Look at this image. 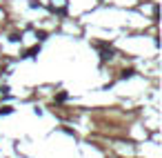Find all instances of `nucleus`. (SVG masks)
<instances>
[{
  "label": "nucleus",
  "mask_w": 162,
  "mask_h": 158,
  "mask_svg": "<svg viewBox=\"0 0 162 158\" xmlns=\"http://www.w3.org/2000/svg\"><path fill=\"white\" fill-rule=\"evenodd\" d=\"M133 74H136L133 69H127V71H122V76H120V78H131Z\"/></svg>",
  "instance_id": "obj_3"
},
{
  "label": "nucleus",
  "mask_w": 162,
  "mask_h": 158,
  "mask_svg": "<svg viewBox=\"0 0 162 158\" xmlns=\"http://www.w3.org/2000/svg\"><path fill=\"white\" fill-rule=\"evenodd\" d=\"M11 111H14L11 107H0V116H7V114H11Z\"/></svg>",
  "instance_id": "obj_2"
},
{
  "label": "nucleus",
  "mask_w": 162,
  "mask_h": 158,
  "mask_svg": "<svg viewBox=\"0 0 162 158\" xmlns=\"http://www.w3.org/2000/svg\"><path fill=\"white\" fill-rule=\"evenodd\" d=\"M40 51V47H33V49H29V51H27V58H36V54Z\"/></svg>",
  "instance_id": "obj_1"
}]
</instances>
